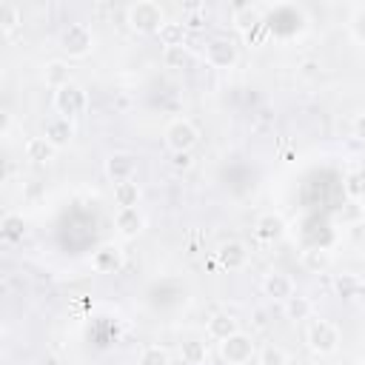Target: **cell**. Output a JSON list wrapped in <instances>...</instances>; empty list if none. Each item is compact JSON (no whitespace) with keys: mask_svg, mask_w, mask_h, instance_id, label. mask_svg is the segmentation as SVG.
Here are the masks:
<instances>
[{"mask_svg":"<svg viewBox=\"0 0 365 365\" xmlns=\"http://www.w3.org/2000/svg\"><path fill=\"white\" fill-rule=\"evenodd\" d=\"M163 63L168 68H185L191 63V51L188 46H174V48H163Z\"/></svg>","mask_w":365,"mask_h":365,"instance_id":"obj_28","label":"cell"},{"mask_svg":"<svg viewBox=\"0 0 365 365\" xmlns=\"http://www.w3.org/2000/svg\"><path fill=\"white\" fill-rule=\"evenodd\" d=\"M180 359L185 365H205L208 362V345L200 336H188L180 342Z\"/></svg>","mask_w":365,"mask_h":365,"instance_id":"obj_19","label":"cell"},{"mask_svg":"<svg viewBox=\"0 0 365 365\" xmlns=\"http://www.w3.org/2000/svg\"><path fill=\"white\" fill-rule=\"evenodd\" d=\"M137 174V157L128 154V151H114L108 160H106V177L111 182H125V180H134Z\"/></svg>","mask_w":365,"mask_h":365,"instance_id":"obj_10","label":"cell"},{"mask_svg":"<svg viewBox=\"0 0 365 365\" xmlns=\"http://www.w3.org/2000/svg\"><path fill=\"white\" fill-rule=\"evenodd\" d=\"M160 46L163 48H174V46H185V23L182 20H165L157 31Z\"/></svg>","mask_w":365,"mask_h":365,"instance_id":"obj_21","label":"cell"},{"mask_svg":"<svg viewBox=\"0 0 365 365\" xmlns=\"http://www.w3.org/2000/svg\"><path fill=\"white\" fill-rule=\"evenodd\" d=\"M254 237H257L259 242H265V245L279 242V240L285 237V220H282L279 214H274V211L259 214L257 222H254Z\"/></svg>","mask_w":365,"mask_h":365,"instance_id":"obj_11","label":"cell"},{"mask_svg":"<svg viewBox=\"0 0 365 365\" xmlns=\"http://www.w3.org/2000/svg\"><path fill=\"white\" fill-rule=\"evenodd\" d=\"M125 20H128V26H131L134 31H140V34H157L160 26L165 23V11H163V6L154 3V0H137V3L128 6Z\"/></svg>","mask_w":365,"mask_h":365,"instance_id":"obj_1","label":"cell"},{"mask_svg":"<svg viewBox=\"0 0 365 365\" xmlns=\"http://www.w3.org/2000/svg\"><path fill=\"white\" fill-rule=\"evenodd\" d=\"M342 191L351 202L365 200V171H348L342 180Z\"/></svg>","mask_w":365,"mask_h":365,"instance_id":"obj_25","label":"cell"},{"mask_svg":"<svg viewBox=\"0 0 365 365\" xmlns=\"http://www.w3.org/2000/svg\"><path fill=\"white\" fill-rule=\"evenodd\" d=\"M257 362L259 365H291V359H288V351L285 348H279V345H262L259 351H257Z\"/></svg>","mask_w":365,"mask_h":365,"instance_id":"obj_26","label":"cell"},{"mask_svg":"<svg viewBox=\"0 0 365 365\" xmlns=\"http://www.w3.org/2000/svg\"><path fill=\"white\" fill-rule=\"evenodd\" d=\"M140 202V185L134 180L114 182V205L117 208H137Z\"/></svg>","mask_w":365,"mask_h":365,"instance_id":"obj_22","label":"cell"},{"mask_svg":"<svg viewBox=\"0 0 365 365\" xmlns=\"http://www.w3.org/2000/svg\"><path fill=\"white\" fill-rule=\"evenodd\" d=\"M20 26V9L14 3H0V29L14 31Z\"/></svg>","mask_w":365,"mask_h":365,"instance_id":"obj_29","label":"cell"},{"mask_svg":"<svg viewBox=\"0 0 365 365\" xmlns=\"http://www.w3.org/2000/svg\"><path fill=\"white\" fill-rule=\"evenodd\" d=\"M86 106H88V97H86L83 86H77V83H68V86H63V88L54 91V108L66 120L80 117L86 111Z\"/></svg>","mask_w":365,"mask_h":365,"instance_id":"obj_6","label":"cell"},{"mask_svg":"<svg viewBox=\"0 0 365 365\" xmlns=\"http://www.w3.org/2000/svg\"><path fill=\"white\" fill-rule=\"evenodd\" d=\"M220 356L228 362V365H245L257 356V345H254V336L245 334V331H237L234 336H228L225 342H220Z\"/></svg>","mask_w":365,"mask_h":365,"instance_id":"obj_5","label":"cell"},{"mask_svg":"<svg viewBox=\"0 0 365 365\" xmlns=\"http://www.w3.org/2000/svg\"><path fill=\"white\" fill-rule=\"evenodd\" d=\"M125 262V251L117 242H106L91 254V268L100 274H117Z\"/></svg>","mask_w":365,"mask_h":365,"instance_id":"obj_8","label":"cell"},{"mask_svg":"<svg viewBox=\"0 0 365 365\" xmlns=\"http://www.w3.org/2000/svg\"><path fill=\"white\" fill-rule=\"evenodd\" d=\"M262 291L274 299V302H288L294 294H297V285H294V277L285 274V271H268L265 279H262Z\"/></svg>","mask_w":365,"mask_h":365,"instance_id":"obj_9","label":"cell"},{"mask_svg":"<svg viewBox=\"0 0 365 365\" xmlns=\"http://www.w3.org/2000/svg\"><path fill=\"white\" fill-rule=\"evenodd\" d=\"M336 288L342 291V297H351V291H356V288H359V279H356V277H351V274H342V277L336 279Z\"/></svg>","mask_w":365,"mask_h":365,"instance_id":"obj_30","label":"cell"},{"mask_svg":"<svg viewBox=\"0 0 365 365\" xmlns=\"http://www.w3.org/2000/svg\"><path fill=\"white\" fill-rule=\"evenodd\" d=\"M237 331H240L237 317H231V314H225V311L208 317V322H205V334H208V339H214V342H225V339L234 336Z\"/></svg>","mask_w":365,"mask_h":365,"instance_id":"obj_14","label":"cell"},{"mask_svg":"<svg viewBox=\"0 0 365 365\" xmlns=\"http://www.w3.org/2000/svg\"><path fill=\"white\" fill-rule=\"evenodd\" d=\"M60 48H63L68 57L80 60V57H86V54L94 48V31H91L86 23H68V26L63 29V34H60Z\"/></svg>","mask_w":365,"mask_h":365,"instance_id":"obj_4","label":"cell"},{"mask_svg":"<svg viewBox=\"0 0 365 365\" xmlns=\"http://www.w3.org/2000/svg\"><path fill=\"white\" fill-rule=\"evenodd\" d=\"M137 365H171V354L163 345H145L137 356Z\"/></svg>","mask_w":365,"mask_h":365,"instance_id":"obj_27","label":"cell"},{"mask_svg":"<svg viewBox=\"0 0 365 365\" xmlns=\"http://www.w3.org/2000/svg\"><path fill=\"white\" fill-rule=\"evenodd\" d=\"M299 262H302L305 271H311V274H322V271L331 268L334 257H331L328 248H305L302 257H299Z\"/></svg>","mask_w":365,"mask_h":365,"instance_id":"obj_20","label":"cell"},{"mask_svg":"<svg viewBox=\"0 0 365 365\" xmlns=\"http://www.w3.org/2000/svg\"><path fill=\"white\" fill-rule=\"evenodd\" d=\"M197 140H200V131L185 117H177V120H171L165 125V145L171 148V154H191Z\"/></svg>","mask_w":365,"mask_h":365,"instance_id":"obj_3","label":"cell"},{"mask_svg":"<svg viewBox=\"0 0 365 365\" xmlns=\"http://www.w3.org/2000/svg\"><path fill=\"white\" fill-rule=\"evenodd\" d=\"M311 314H314V302H311L308 297L294 294V297L285 302V317L294 319V322H302V319H308Z\"/></svg>","mask_w":365,"mask_h":365,"instance_id":"obj_24","label":"cell"},{"mask_svg":"<svg viewBox=\"0 0 365 365\" xmlns=\"http://www.w3.org/2000/svg\"><path fill=\"white\" fill-rule=\"evenodd\" d=\"M0 234L6 242H20L23 234H26V220L20 214H6L3 222H0Z\"/></svg>","mask_w":365,"mask_h":365,"instance_id":"obj_23","label":"cell"},{"mask_svg":"<svg viewBox=\"0 0 365 365\" xmlns=\"http://www.w3.org/2000/svg\"><path fill=\"white\" fill-rule=\"evenodd\" d=\"M319 74V63L317 60H305L302 63V77H317Z\"/></svg>","mask_w":365,"mask_h":365,"instance_id":"obj_33","label":"cell"},{"mask_svg":"<svg viewBox=\"0 0 365 365\" xmlns=\"http://www.w3.org/2000/svg\"><path fill=\"white\" fill-rule=\"evenodd\" d=\"M231 20H234V26H237L242 34H251L254 29L262 26V11H259L257 6H251V3H240V6H234Z\"/></svg>","mask_w":365,"mask_h":365,"instance_id":"obj_16","label":"cell"},{"mask_svg":"<svg viewBox=\"0 0 365 365\" xmlns=\"http://www.w3.org/2000/svg\"><path fill=\"white\" fill-rule=\"evenodd\" d=\"M174 168H180V171H188L191 165H194V160H191V154H174Z\"/></svg>","mask_w":365,"mask_h":365,"instance_id":"obj_32","label":"cell"},{"mask_svg":"<svg viewBox=\"0 0 365 365\" xmlns=\"http://www.w3.org/2000/svg\"><path fill=\"white\" fill-rule=\"evenodd\" d=\"M9 128H11V114H9V111H3V125H0V134H3V137H9Z\"/></svg>","mask_w":365,"mask_h":365,"instance_id":"obj_34","label":"cell"},{"mask_svg":"<svg viewBox=\"0 0 365 365\" xmlns=\"http://www.w3.org/2000/svg\"><path fill=\"white\" fill-rule=\"evenodd\" d=\"M23 151H26V160H31V163H37V165L51 163L54 154H57V148H54L46 137H29L26 145H23Z\"/></svg>","mask_w":365,"mask_h":365,"instance_id":"obj_18","label":"cell"},{"mask_svg":"<svg viewBox=\"0 0 365 365\" xmlns=\"http://www.w3.org/2000/svg\"><path fill=\"white\" fill-rule=\"evenodd\" d=\"M237 57H240V51L231 37H214L205 43V63L211 68H231L237 63Z\"/></svg>","mask_w":365,"mask_h":365,"instance_id":"obj_7","label":"cell"},{"mask_svg":"<svg viewBox=\"0 0 365 365\" xmlns=\"http://www.w3.org/2000/svg\"><path fill=\"white\" fill-rule=\"evenodd\" d=\"M217 262L225 271H242L248 265V245L242 240H228L217 248Z\"/></svg>","mask_w":365,"mask_h":365,"instance_id":"obj_12","label":"cell"},{"mask_svg":"<svg viewBox=\"0 0 365 365\" xmlns=\"http://www.w3.org/2000/svg\"><path fill=\"white\" fill-rule=\"evenodd\" d=\"M305 342L317 356H331L339 348V328L331 319H314L305 331Z\"/></svg>","mask_w":365,"mask_h":365,"instance_id":"obj_2","label":"cell"},{"mask_svg":"<svg viewBox=\"0 0 365 365\" xmlns=\"http://www.w3.org/2000/svg\"><path fill=\"white\" fill-rule=\"evenodd\" d=\"M43 80H46V86L54 88V91L63 88V86H68V83H71V68H68V63L60 60V57L48 60V63L43 66Z\"/></svg>","mask_w":365,"mask_h":365,"instance_id":"obj_17","label":"cell"},{"mask_svg":"<svg viewBox=\"0 0 365 365\" xmlns=\"http://www.w3.org/2000/svg\"><path fill=\"white\" fill-rule=\"evenodd\" d=\"M254 317H257V325L262 328V325H265V314H262V311H254Z\"/></svg>","mask_w":365,"mask_h":365,"instance_id":"obj_35","label":"cell"},{"mask_svg":"<svg viewBox=\"0 0 365 365\" xmlns=\"http://www.w3.org/2000/svg\"><path fill=\"white\" fill-rule=\"evenodd\" d=\"M351 131L356 140H365V111H359L354 120H351Z\"/></svg>","mask_w":365,"mask_h":365,"instance_id":"obj_31","label":"cell"},{"mask_svg":"<svg viewBox=\"0 0 365 365\" xmlns=\"http://www.w3.org/2000/svg\"><path fill=\"white\" fill-rule=\"evenodd\" d=\"M43 137L54 145V148H63V145H68L71 143V137H74V125H71V120H66V117H51V120H46V125H43Z\"/></svg>","mask_w":365,"mask_h":365,"instance_id":"obj_15","label":"cell"},{"mask_svg":"<svg viewBox=\"0 0 365 365\" xmlns=\"http://www.w3.org/2000/svg\"><path fill=\"white\" fill-rule=\"evenodd\" d=\"M114 228L123 240H134L143 228H145V220L140 214V208H117L114 214Z\"/></svg>","mask_w":365,"mask_h":365,"instance_id":"obj_13","label":"cell"}]
</instances>
